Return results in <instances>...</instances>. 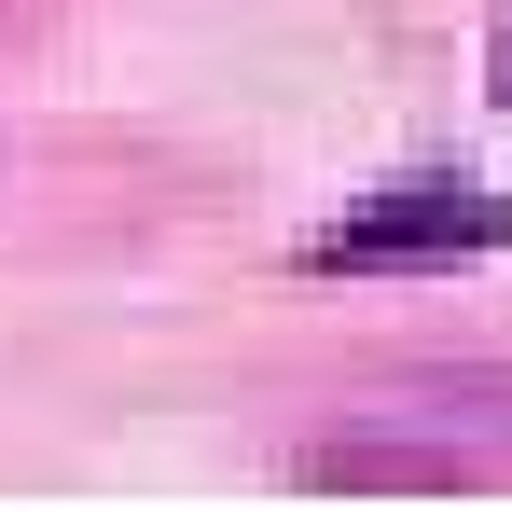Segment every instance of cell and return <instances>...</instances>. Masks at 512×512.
<instances>
[{"mask_svg": "<svg viewBox=\"0 0 512 512\" xmlns=\"http://www.w3.org/2000/svg\"><path fill=\"white\" fill-rule=\"evenodd\" d=\"M512 208H485V194H374V208H346L333 222V277H360V263H443V250H499Z\"/></svg>", "mask_w": 512, "mask_h": 512, "instance_id": "1", "label": "cell"}, {"mask_svg": "<svg viewBox=\"0 0 512 512\" xmlns=\"http://www.w3.org/2000/svg\"><path fill=\"white\" fill-rule=\"evenodd\" d=\"M499 97H512V42H499Z\"/></svg>", "mask_w": 512, "mask_h": 512, "instance_id": "2", "label": "cell"}]
</instances>
